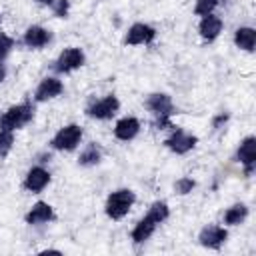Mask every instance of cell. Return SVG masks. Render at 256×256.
I'll list each match as a JSON object with an SVG mask.
<instances>
[{"label": "cell", "mask_w": 256, "mask_h": 256, "mask_svg": "<svg viewBox=\"0 0 256 256\" xmlns=\"http://www.w3.org/2000/svg\"><path fill=\"white\" fill-rule=\"evenodd\" d=\"M168 214H170V210H168V204H166V202H154V204L150 206L148 214L134 226V230H132V234H130V236H132V242H134V244L146 242V240L154 234L156 226L162 224V222L168 218Z\"/></svg>", "instance_id": "1"}, {"label": "cell", "mask_w": 256, "mask_h": 256, "mask_svg": "<svg viewBox=\"0 0 256 256\" xmlns=\"http://www.w3.org/2000/svg\"><path fill=\"white\" fill-rule=\"evenodd\" d=\"M146 106L156 116V122H154L156 128H160V130L174 128L172 122H170V116L174 114V104H172L168 94H150L148 100H146Z\"/></svg>", "instance_id": "2"}, {"label": "cell", "mask_w": 256, "mask_h": 256, "mask_svg": "<svg viewBox=\"0 0 256 256\" xmlns=\"http://www.w3.org/2000/svg\"><path fill=\"white\" fill-rule=\"evenodd\" d=\"M136 202V194L128 188H120V190H114L108 200H106V216L112 218V220H120L128 214V210L132 208V204Z\"/></svg>", "instance_id": "3"}, {"label": "cell", "mask_w": 256, "mask_h": 256, "mask_svg": "<svg viewBox=\"0 0 256 256\" xmlns=\"http://www.w3.org/2000/svg\"><path fill=\"white\" fill-rule=\"evenodd\" d=\"M32 118H34V106H32V104H28V102L16 104V106H10V108L0 116V128L14 132V130L26 126Z\"/></svg>", "instance_id": "4"}, {"label": "cell", "mask_w": 256, "mask_h": 256, "mask_svg": "<svg viewBox=\"0 0 256 256\" xmlns=\"http://www.w3.org/2000/svg\"><path fill=\"white\" fill-rule=\"evenodd\" d=\"M80 140H82V128L78 124H68V126L60 128L54 134V138H52L50 144H52L54 150H66V152H70V150H74L80 144Z\"/></svg>", "instance_id": "5"}, {"label": "cell", "mask_w": 256, "mask_h": 256, "mask_svg": "<svg viewBox=\"0 0 256 256\" xmlns=\"http://www.w3.org/2000/svg\"><path fill=\"white\" fill-rule=\"evenodd\" d=\"M118 108H120L118 98L114 94H108V96L96 100L94 104H90L86 108V114L90 118H96V120H108V118H112L118 112Z\"/></svg>", "instance_id": "6"}, {"label": "cell", "mask_w": 256, "mask_h": 256, "mask_svg": "<svg viewBox=\"0 0 256 256\" xmlns=\"http://www.w3.org/2000/svg\"><path fill=\"white\" fill-rule=\"evenodd\" d=\"M196 142H198V138H196L194 134H188V132L176 128V130L172 132V136H168V138L164 140V146H166L170 152H174V154H186V152H190V150L196 146Z\"/></svg>", "instance_id": "7"}, {"label": "cell", "mask_w": 256, "mask_h": 256, "mask_svg": "<svg viewBox=\"0 0 256 256\" xmlns=\"http://www.w3.org/2000/svg\"><path fill=\"white\" fill-rule=\"evenodd\" d=\"M84 52L80 50V48H76V46H72V48H66L60 56H58V60H56V64H54V68H56V72H60V74H66V72H72V70H78L82 64H84Z\"/></svg>", "instance_id": "8"}, {"label": "cell", "mask_w": 256, "mask_h": 256, "mask_svg": "<svg viewBox=\"0 0 256 256\" xmlns=\"http://www.w3.org/2000/svg\"><path fill=\"white\" fill-rule=\"evenodd\" d=\"M236 160L244 166V172L246 176H250L256 168V138L254 136H248L240 142L238 150H236Z\"/></svg>", "instance_id": "9"}, {"label": "cell", "mask_w": 256, "mask_h": 256, "mask_svg": "<svg viewBox=\"0 0 256 256\" xmlns=\"http://www.w3.org/2000/svg\"><path fill=\"white\" fill-rule=\"evenodd\" d=\"M226 238H228L226 228L216 226V224L202 228V232H200V236H198L200 244H202L204 248H212V250H218V248H220V246L226 242Z\"/></svg>", "instance_id": "10"}, {"label": "cell", "mask_w": 256, "mask_h": 256, "mask_svg": "<svg viewBox=\"0 0 256 256\" xmlns=\"http://www.w3.org/2000/svg\"><path fill=\"white\" fill-rule=\"evenodd\" d=\"M50 184V172L42 166H34L28 170L26 178H24V188L30 190V192H42L46 186Z\"/></svg>", "instance_id": "11"}, {"label": "cell", "mask_w": 256, "mask_h": 256, "mask_svg": "<svg viewBox=\"0 0 256 256\" xmlns=\"http://www.w3.org/2000/svg\"><path fill=\"white\" fill-rule=\"evenodd\" d=\"M154 38H156V30L152 26H148V24L138 22V24H132L130 26V30L126 34V44H130V46L150 44Z\"/></svg>", "instance_id": "12"}, {"label": "cell", "mask_w": 256, "mask_h": 256, "mask_svg": "<svg viewBox=\"0 0 256 256\" xmlns=\"http://www.w3.org/2000/svg\"><path fill=\"white\" fill-rule=\"evenodd\" d=\"M62 90H64V86H62V82H60L58 78L46 76V78L38 84V88H36V92H34V98H36V102H46V100H52V98L60 96Z\"/></svg>", "instance_id": "13"}, {"label": "cell", "mask_w": 256, "mask_h": 256, "mask_svg": "<svg viewBox=\"0 0 256 256\" xmlns=\"http://www.w3.org/2000/svg\"><path fill=\"white\" fill-rule=\"evenodd\" d=\"M24 220H26V224H30V226L44 224V222L54 220V210H52V206H50L48 202H42V200H40V202H36V204L26 212Z\"/></svg>", "instance_id": "14"}, {"label": "cell", "mask_w": 256, "mask_h": 256, "mask_svg": "<svg viewBox=\"0 0 256 256\" xmlns=\"http://www.w3.org/2000/svg\"><path fill=\"white\" fill-rule=\"evenodd\" d=\"M198 30H200V36H202L206 42H212V40H216L218 34L222 32V18L216 16V14H206V16H202Z\"/></svg>", "instance_id": "15"}, {"label": "cell", "mask_w": 256, "mask_h": 256, "mask_svg": "<svg viewBox=\"0 0 256 256\" xmlns=\"http://www.w3.org/2000/svg\"><path fill=\"white\" fill-rule=\"evenodd\" d=\"M138 132H140V122L136 118H132V116H126V118L118 120L116 126H114V136L118 140H122V142L132 140Z\"/></svg>", "instance_id": "16"}, {"label": "cell", "mask_w": 256, "mask_h": 256, "mask_svg": "<svg viewBox=\"0 0 256 256\" xmlns=\"http://www.w3.org/2000/svg\"><path fill=\"white\" fill-rule=\"evenodd\" d=\"M52 40V34L42 26H30L24 32V44L28 48H42Z\"/></svg>", "instance_id": "17"}, {"label": "cell", "mask_w": 256, "mask_h": 256, "mask_svg": "<svg viewBox=\"0 0 256 256\" xmlns=\"http://www.w3.org/2000/svg\"><path fill=\"white\" fill-rule=\"evenodd\" d=\"M234 44L238 48L246 50V52H252L254 50V44H256V32H254V28H250V26L238 28L236 34H234Z\"/></svg>", "instance_id": "18"}, {"label": "cell", "mask_w": 256, "mask_h": 256, "mask_svg": "<svg viewBox=\"0 0 256 256\" xmlns=\"http://www.w3.org/2000/svg\"><path fill=\"white\" fill-rule=\"evenodd\" d=\"M246 216H248V206H246V204H234V206H230V208L226 210V214H224V224H228V226H238V224H242V222L246 220Z\"/></svg>", "instance_id": "19"}, {"label": "cell", "mask_w": 256, "mask_h": 256, "mask_svg": "<svg viewBox=\"0 0 256 256\" xmlns=\"http://www.w3.org/2000/svg\"><path fill=\"white\" fill-rule=\"evenodd\" d=\"M100 158H102L100 148H98L96 144H88V146L80 152V156H78V164H82V166H94V164L100 162Z\"/></svg>", "instance_id": "20"}, {"label": "cell", "mask_w": 256, "mask_h": 256, "mask_svg": "<svg viewBox=\"0 0 256 256\" xmlns=\"http://www.w3.org/2000/svg\"><path fill=\"white\" fill-rule=\"evenodd\" d=\"M12 144H14V132L0 128V158H4L12 150Z\"/></svg>", "instance_id": "21"}, {"label": "cell", "mask_w": 256, "mask_h": 256, "mask_svg": "<svg viewBox=\"0 0 256 256\" xmlns=\"http://www.w3.org/2000/svg\"><path fill=\"white\" fill-rule=\"evenodd\" d=\"M194 186H196V182L192 180V178H188V176H182V178H178L176 180V184H174V190L178 192V194H190L192 190H194Z\"/></svg>", "instance_id": "22"}, {"label": "cell", "mask_w": 256, "mask_h": 256, "mask_svg": "<svg viewBox=\"0 0 256 256\" xmlns=\"http://www.w3.org/2000/svg\"><path fill=\"white\" fill-rule=\"evenodd\" d=\"M218 6V0H196V6H194V12L198 16H206V14H212V10Z\"/></svg>", "instance_id": "23"}, {"label": "cell", "mask_w": 256, "mask_h": 256, "mask_svg": "<svg viewBox=\"0 0 256 256\" xmlns=\"http://www.w3.org/2000/svg\"><path fill=\"white\" fill-rule=\"evenodd\" d=\"M12 48H14V40L6 34H0V60H4Z\"/></svg>", "instance_id": "24"}, {"label": "cell", "mask_w": 256, "mask_h": 256, "mask_svg": "<svg viewBox=\"0 0 256 256\" xmlns=\"http://www.w3.org/2000/svg\"><path fill=\"white\" fill-rule=\"evenodd\" d=\"M52 8H54V14H56V16H60V18H64V16L68 14V8H70V2H68V0H56V4H54Z\"/></svg>", "instance_id": "25"}, {"label": "cell", "mask_w": 256, "mask_h": 256, "mask_svg": "<svg viewBox=\"0 0 256 256\" xmlns=\"http://www.w3.org/2000/svg\"><path fill=\"white\" fill-rule=\"evenodd\" d=\"M228 120V114H220V116H216L214 118V128H220V124H224Z\"/></svg>", "instance_id": "26"}, {"label": "cell", "mask_w": 256, "mask_h": 256, "mask_svg": "<svg viewBox=\"0 0 256 256\" xmlns=\"http://www.w3.org/2000/svg\"><path fill=\"white\" fill-rule=\"evenodd\" d=\"M6 78V66L2 64V60H0V82Z\"/></svg>", "instance_id": "27"}, {"label": "cell", "mask_w": 256, "mask_h": 256, "mask_svg": "<svg viewBox=\"0 0 256 256\" xmlns=\"http://www.w3.org/2000/svg\"><path fill=\"white\" fill-rule=\"evenodd\" d=\"M40 4H44V6H54L56 4V0H38Z\"/></svg>", "instance_id": "28"}]
</instances>
